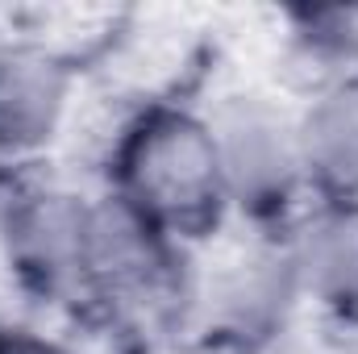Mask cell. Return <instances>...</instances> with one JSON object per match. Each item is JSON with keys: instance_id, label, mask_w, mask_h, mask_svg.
<instances>
[{"instance_id": "1", "label": "cell", "mask_w": 358, "mask_h": 354, "mask_svg": "<svg viewBox=\"0 0 358 354\" xmlns=\"http://www.w3.org/2000/svg\"><path fill=\"white\" fill-rule=\"evenodd\" d=\"M104 187L142 208L179 246L200 242L229 221L208 113L179 100H142L117 125Z\"/></svg>"}, {"instance_id": "2", "label": "cell", "mask_w": 358, "mask_h": 354, "mask_svg": "<svg viewBox=\"0 0 358 354\" xmlns=\"http://www.w3.org/2000/svg\"><path fill=\"white\" fill-rule=\"evenodd\" d=\"M229 217L255 225V234H283L308 204V179L300 163L296 108L263 92L225 96L208 108Z\"/></svg>"}, {"instance_id": "3", "label": "cell", "mask_w": 358, "mask_h": 354, "mask_svg": "<svg viewBox=\"0 0 358 354\" xmlns=\"http://www.w3.org/2000/svg\"><path fill=\"white\" fill-rule=\"evenodd\" d=\"M88 208L92 196L63 179L17 171L0 200V255L17 288L42 304H88Z\"/></svg>"}, {"instance_id": "4", "label": "cell", "mask_w": 358, "mask_h": 354, "mask_svg": "<svg viewBox=\"0 0 358 354\" xmlns=\"http://www.w3.org/2000/svg\"><path fill=\"white\" fill-rule=\"evenodd\" d=\"M187 304L221 354H263L300 304L279 234H255L187 288Z\"/></svg>"}, {"instance_id": "5", "label": "cell", "mask_w": 358, "mask_h": 354, "mask_svg": "<svg viewBox=\"0 0 358 354\" xmlns=\"http://www.w3.org/2000/svg\"><path fill=\"white\" fill-rule=\"evenodd\" d=\"M76 63L42 42L0 50V167L29 171L63 138Z\"/></svg>"}, {"instance_id": "6", "label": "cell", "mask_w": 358, "mask_h": 354, "mask_svg": "<svg viewBox=\"0 0 358 354\" xmlns=\"http://www.w3.org/2000/svg\"><path fill=\"white\" fill-rule=\"evenodd\" d=\"M300 304L358 321V200L313 196L279 234Z\"/></svg>"}, {"instance_id": "7", "label": "cell", "mask_w": 358, "mask_h": 354, "mask_svg": "<svg viewBox=\"0 0 358 354\" xmlns=\"http://www.w3.org/2000/svg\"><path fill=\"white\" fill-rule=\"evenodd\" d=\"M308 200H358V76L329 80L296 108Z\"/></svg>"}, {"instance_id": "8", "label": "cell", "mask_w": 358, "mask_h": 354, "mask_svg": "<svg viewBox=\"0 0 358 354\" xmlns=\"http://www.w3.org/2000/svg\"><path fill=\"white\" fill-rule=\"evenodd\" d=\"M0 354H71L59 338H46L38 330L21 325H0Z\"/></svg>"}, {"instance_id": "9", "label": "cell", "mask_w": 358, "mask_h": 354, "mask_svg": "<svg viewBox=\"0 0 358 354\" xmlns=\"http://www.w3.org/2000/svg\"><path fill=\"white\" fill-rule=\"evenodd\" d=\"M0 325H4V321H0Z\"/></svg>"}]
</instances>
